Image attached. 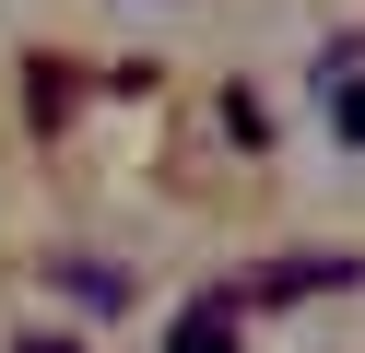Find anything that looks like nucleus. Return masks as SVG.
Segmentation results:
<instances>
[{"mask_svg":"<svg viewBox=\"0 0 365 353\" xmlns=\"http://www.w3.org/2000/svg\"><path fill=\"white\" fill-rule=\"evenodd\" d=\"M330 130H341V141L365 153V83H330Z\"/></svg>","mask_w":365,"mask_h":353,"instance_id":"4","label":"nucleus"},{"mask_svg":"<svg viewBox=\"0 0 365 353\" xmlns=\"http://www.w3.org/2000/svg\"><path fill=\"white\" fill-rule=\"evenodd\" d=\"M12 353H83V342H59V329H24V342H12Z\"/></svg>","mask_w":365,"mask_h":353,"instance_id":"5","label":"nucleus"},{"mask_svg":"<svg viewBox=\"0 0 365 353\" xmlns=\"http://www.w3.org/2000/svg\"><path fill=\"white\" fill-rule=\"evenodd\" d=\"M59 282H71L83 306H130V271H106V259H59Z\"/></svg>","mask_w":365,"mask_h":353,"instance_id":"3","label":"nucleus"},{"mask_svg":"<svg viewBox=\"0 0 365 353\" xmlns=\"http://www.w3.org/2000/svg\"><path fill=\"white\" fill-rule=\"evenodd\" d=\"M165 353H236V295H189L165 329Z\"/></svg>","mask_w":365,"mask_h":353,"instance_id":"1","label":"nucleus"},{"mask_svg":"<svg viewBox=\"0 0 365 353\" xmlns=\"http://www.w3.org/2000/svg\"><path fill=\"white\" fill-rule=\"evenodd\" d=\"M330 282H354V259H271L247 295H271V306H283V295H330Z\"/></svg>","mask_w":365,"mask_h":353,"instance_id":"2","label":"nucleus"}]
</instances>
